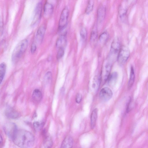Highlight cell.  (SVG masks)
Instances as JSON below:
<instances>
[{
    "label": "cell",
    "instance_id": "cell-1",
    "mask_svg": "<svg viewBox=\"0 0 148 148\" xmlns=\"http://www.w3.org/2000/svg\"><path fill=\"white\" fill-rule=\"evenodd\" d=\"M14 144L22 148L32 147L34 142V138L30 132L24 130H17L12 139Z\"/></svg>",
    "mask_w": 148,
    "mask_h": 148
},
{
    "label": "cell",
    "instance_id": "cell-2",
    "mask_svg": "<svg viewBox=\"0 0 148 148\" xmlns=\"http://www.w3.org/2000/svg\"><path fill=\"white\" fill-rule=\"evenodd\" d=\"M28 46V41L26 39L21 40L14 49L12 56L13 62H16L22 56Z\"/></svg>",
    "mask_w": 148,
    "mask_h": 148
},
{
    "label": "cell",
    "instance_id": "cell-3",
    "mask_svg": "<svg viewBox=\"0 0 148 148\" xmlns=\"http://www.w3.org/2000/svg\"><path fill=\"white\" fill-rule=\"evenodd\" d=\"M120 48V40L118 38L116 37L114 39L111 43L109 60L112 62L116 58L117 59Z\"/></svg>",
    "mask_w": 148,
    "mask_h": 148
},
{
    "label": "cell",
    "instance_id": "cell-4",
    "mask_svg": "<svg viewBox=\"0 0 148 148\" xmlns=\"http://www.w3.org/2000/svg\"><path fill=\"white\" fill-rule=\"evenodd\" d=\"M130 55L128 48L126 46H122L119 51L117 59L119 64L121 65L125 64L127 61Z\"/></svg>",
    "mask_w": 148,
    "mask_h": 148
},
{
    "label": "cell",
    "instance_id": "cell-5",
    "mask_svg": "<svg viewBox=\"0 0 148 148\" xmlns=\"http://www.w3.org/2000/svg\"><path fill=\"white\" fill-rule=\"evenodd\" d=\"M69 10L66 7L63 9L60 14L58 23V29L61 30L67 25L69 15Z\"/></svg>",
    "mask_w": 148,
    "mask_h": 148
},
{
    "label": "cell",
    "instance_id": "cell-6",
    "mask_svg": "<svg viewBox=\"0 0 148 148\" xmlns=\"http://www.w3.org/2000/svg\"><path fill=\"white\" fill-rule=\"evenodd\" d=\"M112 62L109 60L106 61L104 64L102 69L101 79L106 81L110 75L112 66Z\"/></svg>",
    "mask_w": 148,
    "mask_h": 148
},
{
    "label": "cell",
    "instance_id": "cell-7",
    "mask_svg": "<svg viewBox=\"0 0 148 148\" xmlns=\"http://www.w3.org/2000/svg\"><path fill=\"white\" fill-rule=\"evenodd\" d=\"M112 96V92L111 90L107 87L102 88L99 93L100 99L104 101H107L110 100Z\"/></svg>",
    "mask_w": 148,
    "mask_h": 148
},
{
    "label": "cell",
    "instance_id": "cell-8",
    "mask_svg": "<svg viewBox=\"0 0 148 148\" xmlns=\"http://www.w3.org/2000/svg\"><path fill=\"white\" fill-rule=\"evenodd\" d=\"M4 127V130L6 134L12 139L17 130L16 125L13 123H9Z\"/></svg>",
    "mask_w": 148,
    "mask_h": 148
},
{
    "label": "cell",
    "instance_id": "cell-9",
    "mask_svg": "<svg viewBox=\"0 0 148 148\" xmlns=\"http://www.w3.org/2000/svg\"><path fill=\"white\" fill-rule=\"evenodd\" d=\"M45 28L44 25H41L37 31L36 36V40L38 44L41 43L43 40L45 32Z\"/></svg>",
    "mask_w": 148,
    "mask_h": 148
},
{
    "label": "cell",
    "instance_id": "cell-10",
    "mask_svg": "<svg viewBox=\"0 0 148 148\" xmlns=\"http://www.w3.org/2000/svg\"><path fill=\"white\" fill-rule=\"evenodd\" d=\"M106 12V8L103 6L101 5L99 7L97 12V20L99 23H101L103 20L105 16Z\"/></svg>",
    "mask_w": 148,
    "mask_h": 148
},
{
    "label": "cell",
    "instance_id": "cell-11",
    "mask_svg": "<svg viewBox=\"0 0 148 148\" xmlns=\"http://www.w3.org/2000/svg\"><path fill=\"white\" fill-rule=\"evenodd\" d=\"M5 114L7 117L13 119L18 118L20 116V114L18 112L10 108H8L5 110Z\"/></svg>",
    "mask_w": 148,
    "mask_h": 148
},
{
    "label": "cell",
    "instance_id": "cell-12",
    "mask_svg": "<svg viewBox=\"0 0 148 148\" xmlns=\"http://www.w3.org/2000/svg\"><path fill=\"white\" fill-rule=\"evenodd\" d=\"M66 43V35L62 34L60 35L57 39L56 42V47L59 49H64Z\"/></svg>",
    "mask_w": 148,
    "mask_h": 148
},
{
    "label": "cell",
    "instance_id": "cell-13",
    "mask_svg": "<svg viewBox=\"0 0 148 148\" xmlns=\"http://www.w3.org/2000/svg\"><path fill=\"white\" fill-rule=\"evenodd\" d=\"M73 143V138L70 136H66L63 141L61 145V148H70L72 147Z\"/></svg>",
    "mask_w": 148,
    "mask_h": 148
},
{
    "label": "cell",
    "instance_id": "cell-14",
    "mask_svg": "<svg viewBox=\"0 0 148 148\" xmlns=\"http://www.w3.org/2000/svg\"><path fill=\"white\" fill-rule=\"evenodd\" d=\"M53 10V7L51 4L46 3L44 7V14L46 17L50 16L52 13Z\"/></svg>",
    "mask_w": 148,
    "mask_h": 148
},
{
    "label": "cell",
    "instance_id": "cell-15",
    "mask_svg": "<svg viewBox=\"0 0 148 148\" xmlns=\"http://www.w3.org/2000/svg\"><path fill=\"white\" fill-rule=\"evenodd\" d=\"M42 9L41 3H39L37 4L35 10V14L33 21L34 24H35L36 22H37L40 18Z\"/></svg>",
    "mask_w": 148,
    "mask_h": 148
},
{
    "label": "cell",
    "instance_id": "cell-16",
    "mask_svg": "<svg viewBox=\"0 0 148 148\" xmlns=\"http://www.w3.org/2000/svg\"><path fill=\"white\" fill-rule=\"evenodd\" d=\"M32 99L34 102H38L41 100L42 95L41 92L38 89H36L33 91L32 94Z\"/></svg>",
    "mask_w": 148,
    "mask_h": 148
},
{
    "label": "cell",
    "instance_id": "cell-17",
    "mask_svg": "<svg viewBox=\"0 0 148 148\" xmlns=\"http://www.w3.org/2000/svg\"><path fill=\"white\" fill-rule=\"evenodd\" d=\"M135 79V75L134 69L133 66H131L130 68L129 79L128 83V88L130 89L133 86L134 82Z\"/></svg>",
    "mask_w": 148,
    "mask_h": 148
},
{
    "label": "cell",
    "instance_id": "cell-18",
    "mask_svg": "<svg viewBox=\"0 0 148 148\" xmlns=\"http://www.w3.org/2000/svg\"><path fill=\"white\" fill-rule=\"evenodd\" d=\"M101 77L95 76L93 78L92 84L93 89L95 91L97 90L100 85L101 81Z\"/></svg>",
    "mask_w": 148,
    "mask_h": 148
},
{
    "label": "cell",
    "instance_id": "cell-19",
    "mask_svg": "<svg viewBox=\"0 0 148 148\" xmlns=\"http://www.w3.org/2000/svg\"><path fill=\"white\" fill-rule=\"evenodd\" d=\"M98 110L95 108L92 111L90 117L91 127L93 129L95 125L96 120L97 117Z\"/></svg>",
    "mask_w": 148,
    "mask_h": 148
},
{
    "label": "cell",
    "instance_id": "cell-20",
    "mask_svg": "<svg viewBox=\"0 0 148 148\" xmlns=\"http://www.w3.org/2000/svg\"><path fill=\"white\" fill-rule=\"evenodd\" d=\"M117 77L118 74L116 72H114L110 74L107 80L108 84L110 85L114 84L117 79Z\"/></svg>",
    "mask_w": 148,
    "mask_h": 148
},
{
    "label": "cell",
    "instance_id": "cell-21",
    "mask_svg": "<svg viewBox=\"0 0 148 148\" xmlns=\"http://www.w3.org/2000/svg\"><path fill=\"white\" fill-rule=\"evenodd\" d=\"M94 4V0H89L85 9V12L86 14H89L92 11Z\"/></svg>",
    "mask_w": 148,
    "mask_h": 148
},
{
    "label": "cell",
    "instance_id": "cell-22",
    "mask_svg": "<svg viewBox=\"0 0 148 148\" xmlns=\"http://www.w3.org/2000/svg\"><path fill=\"white\" fill-rule=\"evenodd\" d=\"M6 70V65L4 62L1 63L0 65V81L1 84L4 77Z\"/></svg>",
    "mask_w": 148,
    "mask_h": 148
},
{
    "label": "cell",
    "instance_id": "cell-23",
    "mask_svg": "<svg viewBox=\"0 0 148 148\" xmlns=\"http://www.w3.org/2000/svg\"><path fill=\"white\" fill-rule=\"evenodd\" d=\"M108 37V35L106 32H104L99 36V40L100 43L104 44L107 40Z\"/></svg>",
    "mask_w": 148,
    "mask_h": 148
},
{
    "label": "cell",
    "instance_id": "cell-24",
    "mask_svg": "<svg viewBox=\"0 0 148 148\" xmlns=\"http://www.w3.org/2000/svg\"><path fill=\"white\" fill-rule=\"evenodd\" d=\"M127 13V9L121 6L119 7V13L120 18L123 19L125 17Z\"/></svg>",
    "mask_w": 148,
    "mask_h": 148
},
{
    "label": "cell",
    "instance_id": "cell-25",
    "mask_svg": "<svg viewBox=\"0 0 148 148\" xmlns=\"http://www.w3.org/2000/svg\"><path fill=\"white\" fill-rule=\"evenodd\" d=\"M80 36L83 40H85L87 36V31L86 29L84 27L81 28L80 31Z\"/></svg>",
    "mask_w": 148,
    "mask_h": 148
},
{
    "label": "cell",
    "instance_id": "cell-26",
    "mask_svg": "<svg viewBox=\"0 0 148 148\" xmlns=\"http://www.w3.org/2000/svg\"><path fill=\"white\" fill-rule=\"evenodd\" d=\"M52 144V141L51 138L48 137H47L44 141V146L45 147H51Z\"/></svg>",
    "mask_w": 148,
    "mask_h": 148
},
{
    "label": "cell",
    "instance_id": "cell-27",
    "mask_svg": "<svg viewBox=\"0 0 148 148\" xmlns=\"http://www.w3.org/2000/svg\"><path fill=\"white\" fill-rule=\"evenodd\" d=\"M64 54V49H59L57 54L56 57L57 59H59L61 58L63 56Z\"/></svg>",
    "mask_w": 148,
    "mask_h": 148
},
{
    "label": "cell",
    "instance_id": "cell-28",
    "mask_svg": "<svg viewBox=\"0 0 148 148\" xmlns=\"http://www.w3.org/2000/svg\"><path fill=\"white\" fill-rule=\"evenodd\" d=\"M97 30L96 27H94L92 30L91 34V40H95L97 36Z\"/></svg>",
    "mask_w": 148,
    "mask_h": 148
},
{
    "label": "cell",
    "instance_id": "cell-29",
    "mask_svg": "<svg viewBox=\"0 0 148 148\" xmlns=\"http://www.w3.org/2000/svg\"><path fill=\"white\" fill-rule=\"evenodd\" d=\"M52 76L51 73L50 71H48L46 73L45 76V80L46 81H49L51 79Z\"/></svg>",
    "mask_w": 148,
    "mask_h": 148
},
{
    "label": "cell",
    "instance_id": "cell-30",
    "mask_svg": "<svg viewBox=\"0 0 148 148\" xmlns=\"http://www.w3.org/2000/svg\"><path fill=\"white\" fill-rule=\"evenodd\" d=\"M82 99V96L80 93H77L76 97L75 100L76 103H80Z\"/></svg>",
    "mask_w": 148,
    "mask_h": 148
},
{
    "label": "cell",
    "instance_id": "cell-31",
    "mask_svg": "<svg viewBox=\"0 0 148 148\" xmlns=\"http://www.w3.org/2000/svg\"><path fill=\"white\" fill-rule=\"evenodd\" d=\"M41 124L38 122H35L34 123V127L35 130H39L41 126Z\"/></svg>",
    "mask_w": 148,
    "mask_h": 148
},
{
    "label": "cell",
    "instance_id": "cell-32",
    "mask_svg": "<svg viewBox=\"0 0 148 148\" xmlns=\"http://www.w3.org/2000/svg\"><path fill=\"white\" fill-rule=\"evenodd\" d=\"M36 49V44L33 43L31 47V51L32 53H34L35 52Z\"/></svg>",
    "mask_w": 148,
    "mask_h": 148
},
{
    "label": "cell",
    "instance_id": "cell-33",
    "mask_svg": "<svg viewBox=\"0 0 148 148\" xmlns=\"http://www.w3.org/2000/svg\"><path fill=\"white\" fill-rule=\"evenodd\" d=\"M136 0H128L129 3L132 4L134 3Z\"/></svg>",
    "mask_w": 148,
    "mask_h": 148
},
{
    "label": "cell",
    "instance_id": "cell-34",
    "mask_svg": "<svg viewBox=\"0 0 148 148\" xmlns=\"http://www.w3.org/2000/svg\"><path fill=\"white\" fill-rule=\"evenodd\" d=\"M2 142H3L2 138L1 135V136H0V145L1 146V145L2 144Z\"/></svg>",
    "mask_w": 148,
    "mask_h": 148
}]
</instances>
